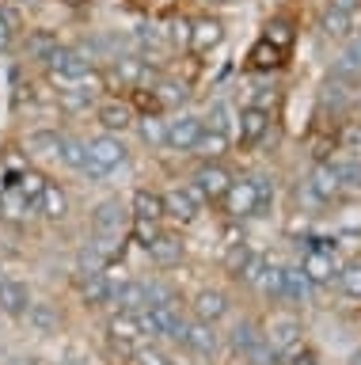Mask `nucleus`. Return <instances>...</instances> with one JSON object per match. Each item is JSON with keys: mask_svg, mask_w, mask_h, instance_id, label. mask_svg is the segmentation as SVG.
<instances>
[{"mask_svg": "<svg viewBox=\"0 0 361 365\" xmlns=\"http://www.w3.org/2000/svg\"><path fill=\"white\" fill-rule=\"evenodd\" d=\"M46 68L61 88H95L99 84L95 61L84 50H76V46H58V50L46 57Z\"/></svg>", "mask_w": 361, "mask_h": 365, "instance_id": "nucleus-1", "label": "nucleus"}, {"mask_svg": "<svg viewBox=\"0 0 361 365\" xmlns=\"http://www.w3.org/2000/svg\"><path fill=\"white\" fill-rule=\"evenodd\" d=\"M84 148H88V160H84L80 175H88V179H107L110 171L130 160V148L118 133H99L92 141H84Z\"/></svg>", "mask_w": 361, "mask_h": 365, "instance_id": "nucleus-2", "label": "nucleus"}, {"mask_svg": "<svg viewBox=\"0 0 361 365\" xmlns=\"http://www.w3.org/2000/svg\"><path fill=\"white\" fill-rule=\"evenodd\" d=\"M335 240H315V244L304 251V259H300V270L308 274V282L312 285H327V282H335V274L342 270L338 267V251L331 247Z\"/></svg>", "mask_w": 361, "mask_h": 365, "instance_id": "nucleus-3", "label": "nucleus"}, {"mask_svg": "<svg viewBox=\"0 0 361 365\" xmlns=\"http://www.w3.org/2000/svg\"><path fill=\"white\" fill-rule=\"evenodd\" d=\"M224 213L232 217V221H244V217H258V213H266L270 205L263 202V194H258L255 187V179H240V182H232L229 194H224Z\"/></svg>", "mask_w": 361, "mask_h": 365, "instance_id": "nucleus-4", "label": "nucleus"}, {"mask_svg": "<svg viewBox=\"0 0 361 365\" xmlns=\"http://www.w3.org/2000/svg\"><path fill=\"white\" fill-rule=\"evenodd\" d=\"M300 335H304V327H300L297 316H274V319L263 327V339L281 354V361H289L293 354L300 350Z\"/></svg>", "mask_w": 361, "mask_h": 365, "instance_id": "nucleus-5", "label": "nucleus"}, {"mask_svg": "<svg viewBox=\"0 0 361 365\" xmlns=\"http://www.w3.org/2000/svg\"><path fill=\"white\" fill-rule=\"evenodd\" d=\"M202 205H206V198L198 194L194 182H183V187H175V190H164V217H172V221H179V225L198 221Z\"/></svg>", "mask_w": 361, "mask_h": 365, "instance_id": "nucleus-6", "label": "nucleus"}, {"mask_svg": "<svg viewBox=\"0 0 361 365\" xmlns=\"http://www.w3.org/2000/svg\"><path fill=\"white\" fill-rule=\"evenodd\" d=\"M202 130H206V122L198 114H175V118H167V148L172 153H194Z\"/></svg>", "mask_w": 361, "mask_h": 365, "instance_id": "nucleus-7", "label": "nucleus"}, {"mask_svg": "<svg viewBox=\"0 0 361 365\" xmlns=\"http://www.w3.org/2000/svg\"><path fill=\"white\" fill-rule=\"evenodd\" d=\"M190 182L198 187V194H202L206 202H221L224 194H229V187H232L236 179H232L221 164H217V160H206V164H202V168L194 171V179H190Z\"/></svg>", "mask_w": 361, "mask_h": 365, "instance_id": "nucleus-8", "label": "nucleus"}, {"mask_svg": "<svg viewBox=\"0 0 361 365\" xmlns=\"http://www.w3.org/2000/svg\"><path fill=\"white\" fill-rule=\"evenodd\" d=\"M95 118L103 125V133H126L137 125V110L130 107V99H103L95 107Z\"/></svg>", "mask_w": 361, "mask_h": 365, "instance_id": "nucleus-9", "label": "nucleus"}, {"mask_svg": "<svg viewBox=\"0 0 361 365\" xmlns=\"http://www.w3.org/2000/svg\"><path fill=\"white\" fill-rule=\"evenodd\" d=\"M126 225H130V213L122 198H107L92 210V232H103V236H126Z\"/></svg>", "mask_w": 361, "mask_h": 365, "instance_id": "nucleus-10", "label": "nucleus"}, {"mask_svg": "<svg viewBox=\"0 0 361 365\" xmlns=\"http://www.w3.org/2000/svg\"><path fill=\"white\" fill-rule=\"evenodd\" d=\"M183 346L198 358H217L221 350V335L213 324H202V319H187V331H183Z\"/></svg>", "mask_w": 361, "mask_h": 365, "instance_id": "nucleus-11", "label": "nucleus"}, {"mask_svg": "<svg viewBox=\"0 0 361 365\" xmlns=\"http://www.w3.org/2000/svg\"><path fill=\"white\" fill-rule=\"evenodd\" d=\"M110 304H115V312H145L149 308V282L141 278H126L122 285H115V293H110Z\"/></svg>", "mask_w": 361, "mask_h": 365, "instance_id": "nucleus-12", "label": "nucleus"}, {"mask_svg": "<svg viewBox=\"0 0 361 365\" xmlns=\"http://www.w3.org/2000/svg\"><path fill=\"white\" fill-rule=\"evenodd\" d=\"M308 194L315 202H335L338 194H342V179H338L331 160H320V164H315V171L308 175Z\"/></svg>", "mask_w": 361, "mask_h": 365, "instance_id": "nucleus-13", "label": "nucleus"}, {"mask_svg": "<svg viewBox=\"0 0 361 365\" xmlns=\"http://www.w3.org/2000/svg\"><path fill=\"white\" fill-rule=\"evenodd\" d=\"M145 251H149V262H152V267H160V270L179 267V262H183V255H187L183 240H179L175 232H160Z\"/></svg>", "mask_w": 361, "mask_h": 365, "instance_id": "nucleus-14", "label": "nucleus"}, {"mask_svg": "<svg viewBox=\"0 0 361 365\" xmlns=\"http://www.w3.org/2000/svg\"><path fill=\"white\" fill-rule=\"evenodd\" d=\"M107 335L115 346L122 350H130V346H137V342L145 339V327H141V316H133V312H115L107 319Z\"/></svg>", "mask_w": 361, "mask_h": 365, "instance_id": "nucleus-15", "label": "nucleus"}, {"mask_svg": "<svg viewBox=\"0 0 361 365\" xmlns=\"http://www.w3.org/2000/svg\"><path fill=\"white\" fill-rule=\"evenodd\" d=\"M190 312H194V319H202V324H213L217 327L224 316H229V293L221 289H202L194 301H190Z\"/></svg>", "mask_w": 361, "mask_h": 365, "instance_id": "nucleus-16", "label": "nucleus"}, {"mask_svg": "<svg viewBox=\"0 0 361 365\" xmlns=\"http://www.w3.org/2000/svg\"><path fill=\"white\" fill-rule=\"evenodd\" d=\"M27 308H31V289L19 278H0V312L4 316H27Z\"/></svg>", "mask_w": 361, "mask_h": 365, "instance_id": "nucleus-17", "label": "nucleus"}, {"mask_svg": "<svg viewBox=\"0 0 361 365\" xmlns=\"http://www.w3.org/2000/svg\"><path fill=\"white\" fill-rule=\"evenodd\" d=\"M266 130H270V110H258V107L247 103L244 114H240V145L255 148L266 137Z\"/></svg>", "mask_w": 361, "mask_h": 365, "instance_id": "nucleus-18", "label": "nucleus"}, {"mask_svg": "<svg viewBox=\"0 0 361 365\" xmlns=\"http://www.w3.org/2000/svg\"><path fill=\"white\" fill-rule=\"evenodd\" d=\"M76 289H80V301L84 304H110V293H115V282L107 278V270L103 274H80L76 278Z\"/></svg>", "mask_w": 361, "mask_h": 365, "instance_id": "nucleus-19", "label": "nucleus"}, {"mask_svg": "<svg viewBox=\"0 0 361 365\" xmlns=\"http://www.w3.org/2000/svg\"><path fill=\"white\" fill-rule=\"evenodd\" d=\"M331 76L346 80V84H361V34H354V38L342 46V53H338Z\"/></svg>", "mask_w": 361, "mask_h": 365, "instance_id": "nucleus-20", "label": "nucleus"}, {"mask_svg": "<svg viewBox=\"0 0 361 365\" xmlns=\"http://www.w3.org/2000/svg\"><path fill=\"white\" fill-rule=\"evenodd\" d=\"M224 38V27H221V19H194L190 23V50H198V53H206L213 50V46H221Z\"/></svg>", "mask_w": 361, "mask_h": 365, "instance_id": "nucleus-21", "label": "nucleus"}, {"mask_svg": "<svg viewBox=\"0 0 361 365\" xmlns=\"http://www.w3.org/2000/svg\"><path fill=\"white\" fill-rule=\"evenodd\" d=\"M27 319H31V331H38V335H58L61 331V312L50 301H31Z\"/></svg>", "mask_w": 361, "mask_h": 365, "instance_id": "nucleus-22", "label": "nucleus"}, {"mask_svg": "<svg viewBox=\"0 0 361 365\" xmlns=\"http://www.w3.org/2000/svg\"><path fill=\"white\" fill-rule=\"evenodd\" d=\"M350 103H354V84H346V80H338V76H331L323 84V91H320V107L327 110V114H342Z\"/></svg>", "mask_w": 361, "mask_h": 365, "instance_id": "nucleus-23", "label": "nucleus"}, {"mask_svg": "<svg viewBox=\"0 0 361 365\" xmlns=\"http://www.w3.org/2000/svg\"><path fill=\"white\" fill-rule=\"evenodd\" d=\"M258 342H263V327H258L255 319H240V324L232 327V335H229V350L236 354V358H247Z\"/></svg>", "mask_w": 361, "mask_h": 365, "instance_id": "nucleus-24", "label": "nucleus"}, {"mask_svg": "<svg viewBox=\"0 0 361 365\" xmlns=\"http://www.w3.org/2000/svg\"><path fill=\"white\" fill-rule=\"evenodd\" d=\"M35 210L46 217V221H65V213H69V194H65L58 182H46V190H42Z\"/></svg>", "mask_w": 361, "mask_h": 365, "instance_id": "nucleus-25", "label": "nucleus"}, {"mask_svg": "<svg viewBox=\"0 0 361 365\" xmlns=\"http://www.w3.org/2000/svg\"><path fill=\"white\" fill-rule=\"evenodd\" d=\"M281 61H286V53L274 50L266 38H258V42L251 46V53H247V68H255V73H274Z\"/></svg>", "mask_w": 361, "mask_h": 365, "instance_id": "nucleus-26", "label": "nucleus"}, {"mask_svg": "<svg viewBox=\"0 0 361 365\" xmlns=\"http://www.w3.org/2000/svg\"><path fill=\"white\" fill-rule=\"evenodd\" d=\"M130 217H145V221H164V194L156 190H137L130 202Z\"/></svg>", "mask_w": 361, "mask_h": 365, "instance_id": "nucleus-27", "label": "nucleus"}, {"mask_svg": "<svg viewBox=\"0 0 361 365\" xmlns=\"http://www.w3.org/2000/svg\"><path fill=\"white\" fill-rule=\"evenodd\" d=\"M46 182H50V179L42 175V171H23V175H12V182H8V187H16V190L27 198L31 210H35L38 198H42V190H46Z\"/></svg>", "mask_w": 361, "mask_h": 365, "instance_id": "nucleus-28", "label": "nucleus"}, {"mask_svg": "<svg viewBox=\"0 0 361 365\" xmlns=\"http://www.w3.org/2000/svg\"><path fill=\"white\" fill-rule=\"evenodd\" d=\"M152 96H156V103H160V110L164 107H183L187 96H190V88L183 84V80H156Z\"/></svg>", "mask_w": 361, "mask_h": 365, "instance_id": "nucleus-29", "label": "nucleus"}, {"mask_svg": "<svg viewBox=\"0 0 361 365\" xmlns=\"http://www.w3.org/2000/svg\"><path fill=\"white\" fill-rule=\"evenodd\" d=\"M58 145H61V133L53 130H35L27 137V153L38 160H58Z\"/></svg>", "mask_w": 361, "mask_h": 365, "instance_id": "nucleus-30", "label": "nucleus"}, {"mask_svg": "<svg viewBox=\"0 0 361 365\" xmlns=\"http://www.w3.org/2000/svg\"><path fill=\"white\" fill-rule=\"evenodd\" d=\"M130 358H133V365H167L172 354H167L156 339H141L137 346H130Z\"/></svg>", "mask_w": 361, "mask_h": 365, "instance_id": "nucleus-31", "label": "nucleus"}, {"mask_svg": "<svg viewBox=\"0 0 361 365\" xmlns=\"http://www.w3.org/2000/svg\"><path fill=\"white\" fill-rule=\"evenodd\" d=\"M308 293H312V282H308V274H304L300 267H286V297H281V301L304 304V301H308Z\"/></svg>", "mask_w": 361, "mask_h": 365, "instance_id": "nucleus-32", "label": "nucleus"}, {"mask_svg": "<svg viewBox=\"0 0 361 365\" xmlns=\"http://www.w3.org/2000/svg\"><path fill=\"white\" fill-rule=\"evenodd\" d=\"M58 160L65 168H73V171H80L84 168V160H88V148L80 137H73V133H61V145H58Z\"/></svg>", "mask_w": 361, "mask_h": 365, "instance_id": "nucleus-33", "label": "nucleus"}, {"mask_svg": "<svg viewBox=\"0 0 361 365\" xmlns=\"http://www.w3.org/2000/svg\"><path fill=\"white\" fill-rule=\"evenodd\" d=\"M137 133L145 145L160 148L167 145V118H160V114H145V118H137Z\"/></svg>", "mask_w": 361, "mask_h": 365, "instance_id": "nucleus-34", "label": "nucleus"}, {"mask_svg": "<svg viewBox=\"0 0 361 365\" xmlns=\"http://www.w3.org/2000/svg\"><path fill=\"white\" fill-rule=\"evenodd\" d=\"M258 289H263L270 301H281V297H286V267H278V262L266 259V270H263V278H258Z\"/></svg>", "mask_w": 361, "mask_h": 365, "instance_id": "nucleus-35", "label": "nucleus"}, {"mask_svg": "<svg viewBox=\"0 0 361 365\" xmlns=\"http://www.w3.org/2000/svg\"><path fill=\"white\" fill-rule=\"evenodd\" d=\"M194 153H198L202 160H217V156H224V153H229V133H217V130H202L198 145H194Z\"/></svg>", "mask_w": 361, "mask_h": 365, "instance_id": "nucleus-36", "label": "nucleus"}, {"mask_svg": "<svg viewBox=\"0 0 361 365\" xmlns=\"http://www.w3.org/2000/svg\"><path fill=\"white\" fill-rule=\"evenodd\" d=\"M263 38L274 46V50H281V53H289V46H293V38H297V31H293V23L289 19H270L266 23V34Z\"/></svg>", "mask_w": 361, "mask_h": 365, "instance_id": "nucleus-37", "label": "nucleus"}, {"mask_svg": "<svg viewBox=\"0 0 361 365\" xmlns=\"http://www.w3.org/2000/svg\"><path fill=\"white\" fill-rule=\"evenodd\" d=\"M338 179H342V194L346 190H361V156H346V160H331Z\"/></svg>", "mask_w": 361, "mask_h": 365, "instance_id": "nucleus-38", "label": "nucleus"}, {"mask_svg": "<svg viewBox=\"0 0 361 365\" xmlns=\"http://www.w3.org/2000/svg\"><path fill=\"white\" fill-rule=\"evenodd\" d=\"M0 213H4L8 221H19L23 213H31V205H27V198L16 187H4V194H0Z\"/></svg>", "mask_w": 361, "mask_h": 365, "instance_id": "nucleus-39", "label": "nucleus"}, {"mask_svg": "<svg viewBox=\"0 0 361 365\" xmlns=\"http://www.w3.org/2000/svg\"><path fill=\"white\" fill-rule=\"evenodd\" d=\"M338 285H342V293H346V297H354V301H361V259L338 270Z\"/></svg>", "mask_w": 361, "mask_h": 365, "instance_id": "nucleus-40", "label": "nucleus"}, {"mask_svg": "<svg viewBox=\"0 0 361 365\" xmlns=\"http://www.w3.org/2000/svg\"><path fill=\"white\" fill-rule=\"evenodd\" d=\"M350 27H354V16H346V11H338V8H327L323 11V31L327 34L342 38V34H350Z\"/></svg>", "mask_w": 361, "mask_h": 365, "instance_id": "nucleus-41", "label": "nucleus"}, {"mask_svg": "<svg viewBox=\"0 0 361 365\" xmlns=\"http://www.w3.org/2000/svg\"><path fill=\"white\" fill-rule=\"evenodd\" d=\"M247 259H251V244H244V240H240V244H232L229 251H224V270H229L232 278H236V274L244 270Z\"/></svg>", "mask_w": 361, "mask_h": 365, "instance_id": "nucleus-42", "label": "nucleus"}, {"mask_svg": "<svg viewBox=\"0 0 361 365\" xmlns=\"http://www.w3.org/2000/svg\"><path fill=\"white\" fill-rule=\"evenodd\" d=\"M133 46H137L141 53H152L164 46V31L160 27H137V34H133Z\"/></svg>", "mask_w": 361, "mask_h": 365, "instance_id": "nucleus-43", "label": "nucleus"}, {"mask_svg": "<svg viewBox=\"0 0 361 365\" xmlns=\"http://www.w3.org/2000/svg\"><path fill=\"white\" fill-rule=\"evenodd\" d=\"M338 145L346 148V153H354V156H361V122H346L342 130H338V137H335Z\"/></svg>", "mask_w": 361, "mask_h": 365, "instance_id": "nucleus-44", "label": "nucleus"}, {"mask_svg": "<svg viewBox=\"0 0 361 365\" xmlns=\"http://www.w3.org/2000/svg\"><path fill=\"white\" fill-rule=\"evenodd\" d=\"M160 232H164L160 221H145V217H133V240H137L141 247H149Z\"/></svg>", "mask_w": 361, "mask_h": 365, "instance_id": "nucleus-45", "label": "nucleus"}, {"mask_svg": "<svg viewBox=\"0 0 361 365\" xmlns=\"http://www.w3.org/2000/svg\"><path fill=\"white\" fill-rule=\"evenodd\" d=\"M263 270H266V255H258V251H251V259L244 262V270L236 274V278L247 282V285H258V278H263Z\"/></svg>", "mask_w": 361, "mask_h": 365, "instance_id": "nucleus-46", "label": "nucleus"}, {"mask_svg": "<svg viewBox=\"0 0 361 365\" xmlns=\"http://www.w3.org/2000/svg\"><path fill=\"white\" fill-rule=\"evenodd\" d=\"M247 365H281V354L274 350V346H270V342L263 339V342H258V346L251 350V354H247V358H244Z\"/></svg>", "mask_w": 361, "mask_h": 365, "instance_id": "nucleus-47", "label": "nucleus"}, {"mask_svg": "<svg viewBox=\"0 0 361 365\" xmlns=\"http://www.w3.org/2000/svg\"><path fill=\"white\" fill-rule=\"evenodd\" d=\"M58 38H53V34L50 31H38V34H31V53H35V57H42V61H46V57L53 53V50H58Z\"/></svg>", "mask_w": 361, "mask_h": 365, "instance_id": "nucleus-48", "label": "nucleus"}, {"mask_svg": "<svg viewBox=\"0 0 361 365\" xmlns=\"http://www.w3.org/2000/svg\"><path fill=\"white\" fill-rule=\"evenodd\" d=\"M202 122H206V130L229 133V107H224V103H213V107H209V114H206Z\"/></svg>", "mask_w": 361, "mask_h": 365, "instance_id": "nucleus-49", "label": "nucleus"}, {"mask_svg": "<svg viewBox=\"0 0 361 365\" xmlns=\"http://www.w3.org/2000/svg\"><path fill=\"white\" fill-rule=\"evenodd\" d=\"M175 46H190V19H175L172 23V34H167Z\"/></svg>", "mask_w": 361, "mask_h": 365, "instance_id": "nucleus-50", "label": "nucleus"}, {"mask_svg": "<svg viewBox=\"0 0 361 365\" xmlns=\"http://www.w3.org/2000/svg\"><path fill=\"white\" fill-rule=\"evenodd\" d=\"M289 365H323V361L315 358L312 350H297V354H293V358H289Z\"/></svg>", "mask_w": 361, "mask_h": 365, "instance_id": "nucleus-51", "label": "nucleus"}, {"mask_svg": "<svg viewBox=\"0 0 361 365\" xmlns=\"http://www.w3.org/2000/svg\"><path fill=\"white\" fill-rule=\"evenodd\" d=\"M12 42H16V31L8 27L4 19H0V50H8V46H12Z\"/></svg>", "mask_w": 361, "mask_h": 365, "instance_id": "nucleus-52", "label": "nucleus"}, {"mask_svg": "<svg viewBox=\"0 0 361 365\" xmlns=\"http://www.w3.org/2000/svg\"><path fill=\"white\" fill-rule=\"evenodd\" d=\"M357 4H361V0H331V8L346 11V16H354V11H357Z\"/></svg>", "mask_w": 361, "mask_h": 365, "instance_id": "nucleus-53", "label": "nucleus"}, {"mask_svg": "<svg viewBox=\"0 0 361 365\" xmlns=\"http://www.w3.org/2000/svg\"><path fill=\"white\" fill-rule=\"evenodd\" d=\"M8 365H38V361H31V358H12Z\"/></svg>", "mask_w": 361, "mask_h": 365, "instance_id": "nucleus-54", "label": "nucleus"}, {"mask_svg": "<svg viewBox=\"0 0 361 365\" xmlns=\"http://www.w3.org/2000/svg\"><path fill=\"white\" fill-rule=\"evenodd\" d=\"M65 4H73V8H80V4H84V0H65Z\"/></svg>", "mask_w": 361, "mask_h": 365, "instance_id": "nucleus-55", "label": "nucleus"}, {"mask_svg": "<svg viewBox=\"0 0 361 365\" xmlns=\"http://www.w3.org/2000/svg\"><path fill=\"white\" fill-rule=\"evenodd\" d=\"M350 365H361V354H354V361H350Z\"/></svg>", "mask_w": 361, "mask_h": 365, "instance_id": "nucleus-56", "label": "nucleus"}, {"mask_svg": "<svg viewBox=\"0 0 361 365\" xmlns=\"http://www.w3.org/2000/svg\"><path fill=\"white\" fill-rule=\"evenodd\" d=\"M167 365H183V361H175V358H172V361H167Z\"/></svg>", "mask_w": 361, "mask_h": 365, "instance_id": "nucleus-57", "label": "nucleus"}]
</instances>
